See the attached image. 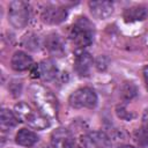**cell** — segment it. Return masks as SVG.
<instances>
[{
    "label": "cell",
    "instance_id": "1",
    "mask_svg": "<svg viewBox=\"0 0 148 148\" xmlns=\"http://www.w3.org/2000/svg\"><path fill=\"white\" fill-rule=\"evenodd\" d=\"M30 96L38 111L47 119H54L58 116V101L53 92L42 84L30 87Z\"/></svg>",
    "mask_w": 148,
    "mask_h": 148
},
{
    "label": "cell",
    "instance_id": "2",
    "mask_svg": "<svg viewBox=\"0 0 148 148\" xmlns=\"http://www.w3.org/2000/svg\"><path fill=\"white\" fill-rule=\"evenodd\" d=\"M14 111H15V114L17 116L18 120L28 124L32 128L44 130V128L49 127V125H50L49 119L44 114H42L39 111L32 109L25 102L17 103L14 108Z\"/></svg>",
    "mask_w": 148,
    "mask_h": 148
},
{
    "label": "cell",
    "instance_id": "3",
    "mask_svg": "<svg viewBox=\"0 0 148 148\" xmlns=\"http://www.w3.org/2000/svg\"><path fill=\"white\" fill-rule=\"evenodd\" d=\"M92 28H94L92 24L86 17H80L74 23L69 32V38L73 42V44L79 49L89 46L92 43V38H94Z\"/></svg>",
    "mask_w": 148,
    "mask_h": 148
},
{
    "label": "cell",
    "instance_id": "4",
    "mask_svg": "<svg viewBox=\"0 0 148 148\" xmlns=\"http://www.w3.org/2000/svg\"><path fill=\"white\" fill-rule=\"evenodd\" d=\"M8 21L16 28H24L29 22V6L24 1H12L8 6Z\"/></svg>",
    "mask_w": 148,
    "mask_h": 148
},
{
    "label": "cell",
    "instance_id": "5",
    "mask_svg": "<svg viewBox=\"0 0 148 148\" xmlns=\"http://www.w3.org/2000/svg\"><path fill=\"white\" fill-rule=\"evenodd\" d=\"M68 102L69 105L75 109H81V108L92 109L97 104V95L91 88L84 87L72 92L68 98Z\"/></svg>",
    "mask_w": 148,
    "mask_h": 148
},
{
    "label": "cell",
    "instance_id": "6",
    "mask_svg": "<svg viewBox=\"0 0 148 148\" xmlns=\"http://www.w3.org/2000/svg\"><path fill=\"white\" fill-rule=\"evenodd\" d=\"M67 16V10L64 7L47 6L42 12V18L44 22L50 24H58L62 22Z\"/></svg>",
    "mask_w": 148,
    "mask_h": 148
},
{
    "label": "cell",
    "instance_id": "7",
    "mask_svg": "<svg viewBox=\"0 0 148 148\" xmlns=\"http://www.w3.org/2000/svg\"><path fill=\"white\" fill-rule=\"evenodd\" d=\"M84 146L87 148H111L112 143L109 136L101 131L90 132L84 139Z\"/></svg>",
    "mask_w": 148,
    "mask_h": 148
},
{
    "label": "cell",
    "instance_id": "8",
    "mask_svg": "<svg viewBox=\"0 0 148 148\" xmlns=\"http://www.w3.org/2000/svg\"><path fill=\"white\" fill-rule=\"evenodd\" d=\"M88 5L92 16L98 20H105L113 13V5L110 1H89Z\"/></svg>",
    "mask_w": 148,
    "mask_h": 148
},
{
    "label": "cell",
    "instance_id": "9",
    "mask_svg": "<svg viewBox=\"0 0 148 148\" xmlns=\"http://www.w3.org/2000/svg\"><path fill=\"white\" fill-rule=\"evenodd\" d=\"M72 141H73L72 134L67 128L59 127L54 130L51 134V147L52 148H68Z\"/></svg>",
    "mask_w": 148,
    "mask_h": 148
},
{
    "label": "cell",
    "instance_id": "10",
    "mask_svg": "<svg viewBox=\"0 0 148 148\" xmlns=\"http://www.w3.org/2000/svg\"><path fill=\"white\" fill-rule=\"evenodd\" d=\"M92 66V57L88 52H80L74 60V69L80 76H87Z\"/></svg>",
    "mask_w": 148,
    "mask_h": 148
},
{
    "label": "cell",
    "instance_id": "11",
    "mask_svg": "<svg viewBox=\"0 0 148 148\" xmlns=\"http://www.w3.org/2000/svg\"><path fill=\"white\" fill-rule=\"evenodd\" d=\"M10 65H12L13 69H15L17 72H23V71L30 69L34 64H32V59L30 56H28L25 52L17 51L13 54Z\"/></svg>",
    "mask_w": 148,
    "mask_h": 148
},
{
    "label": "cell",
    "instance_id": "12",
    "mask_svg": "<svg viewBox=\"0 0 148 148\" xmlns=\"http://www.w3.org/2000/svg\"><path fill=\"white\" fill-rule=\"evenodd\" d=\"M148 14V10L143 6H133L130 8H126L124 10L123 17L125 22H135V21H142L146 18Z\"/></svg>",
    "mask_w": 148,
    "mask_h": 148
},
{
    "label": "cell",
    "instance_id": "13",
    "mask_svg": "<svg viewBox=\"0 0 148 148\" xmlns=\"http://www.w3.org/2000/svg\"><path fill=\"white\" fill-rule=\"evenodd\" d=\"M45 46L47 49V51L56 56V57H61L65 52V47L62 44L61 38L56 35V34H51L50 36H47L46 40H45Z\"/></svg>",
    "mask_w": 148,
    "mask_h": 148
},
{
    "label": "cell",
    "instance_id": "14",
    "mask_svg": "<svg viewBox=\"0 0 148 148\" xmlns=\"http://www.w3.org/2000/svg\"><path fill=\"white\" fill-rule=\"evenodd\" d=\"M15 141L20 146L31 147V146H34L38 141V136H37V134L35 132H32L30 130H27V128H22V130H20L17 132Z\"/></svg>",
    "mask_w": 148,
    "mask_h": 148
},
{
    "label": "cell",
    "instance_id": "15",
    "mask_svg": "<svg viewBox=\"0 0 148 148\" xmlns=\"http://www.w3.org/2000/svg\"><path fill=\"white\" fill-rule=\"evenodd\" d=\"M39 74L40 77L45 81H51L57 76V66L51 59H46L40 61L39 64Z\"/></svg>",
    "mask_w": 148,
    "mask_h": 148
},
{
    "label": "cell",
    "instance_id": "16",
    "mask_svg": "<svg viewBox=\"0 0 148 148\" xmlns=\"http://www.w3.org/2000/svg\"><path fill=\"white\" fill-rule=\"evenodd\" d=\"M17 123H18V118L14 112H12L8 109H2L1 111V126L2 127L12 128V127H15Z\"/></svg>",
    "mask_w": 148,
    "mask_h": 148
},
{
    "label": "cell",
    "instance_id": "17",
    "mask_svg": "<svg viewBox=\"0 0 148 148\" xmlns=\"http://www.w3.org/2000/svg\"><path fill=\"white\" fill-rule=\"evenodd\" d=\"M136 87L133 82H125L120 88V96L124 101H131L136 96Z\"/></svg>",
    "mask_w": 148,
    "mask_h": 148
},
{
    "label": "cell",
    "instance_id": "18",
    "mask_svg": "<svg viewBox=\"0 0 148 148\" xmlns=\"http://www.w3.org/2000/svg\"><path fill=\"white\" fill-rule=\"evenodd\" d=\"M116 112H117V116H118L119 118L125 119V120H131V119L134 117V114H133V113H131L130 111H127V110L125 109V106H123V105L117 106Z\"/></svg>",
    "mask_w": 148,
    "mask_h": 148
},
{
    "label": "cell",
    "instance_id": "19",
    "mask_svg": "<svg viewBox=\"0 0 148 148\" xmlns=\"http://www.w3.org/2000/svg\"><path fill=\"white\" fill-rule=\"evenodd\" d=\"M136 140L140 145H148V133L142 128H140L136 132Z\"/></svg>",
    "mask_w": 148,
    "mask_h": 148
},
{
    "label": "cell",
    "instance_id": "20",
    "mask_svg": "<svg viewBox=\"0 0 148 148\" xmlns=\"http://www.w3.org/2000/svg\"><path fill=\"white\" fill-rule=\"evenodd\" d=\"M141 128L148 133V110H145L142 114V126Z\"/></svg>",
    "mask_w": 148,
    "mask_h": 148
},
{
    "label": "cell",
    "instance_id": "21",
    "mask_svg": "<svg viewBox=\"0 0 148 148\" xmlns=\"http://www.w3.org/2000/svg\"><path fill=\"white\" fill-rule=\"evenodd\" d=\"M68 148H87V147H86L84 145L82 146L81 143H77V142H75V141L73 140V141H72V142L69 143V146H68Z\"/></svg>",
    "mask_w": 148,
    "mask_h": 148
},
{
    "label": "cell",
    "instance_id": "22",
    "mask_svg": "<svg viewBox=\"0 0 148 148\" xmlns=\"http://www.w3.org/2000/svg\"><path fill=\"white\" fill-rule=\"evenodd\" d=\"M143 77H145V82H146V87L148 90V66H146L143 68Z\"/></svg>",
    "mask_w": 148,
    "mask_h": 148
},
{
    "label": "cell",
    "instance_id": "23",
    "mask_svg": "<svg viewBox=\"0 0 148 148\" xmlns=\"http://www.w3.org/2000/svg\"><path fill=\"white\" fill-rule=\"evenodd\" d=\"M117 148H134V147L131 146V145H121V146H119V147H117Z\"/></svg>",
    "mask_w": 148,
    "mask_h": 148
}]
</instances>
